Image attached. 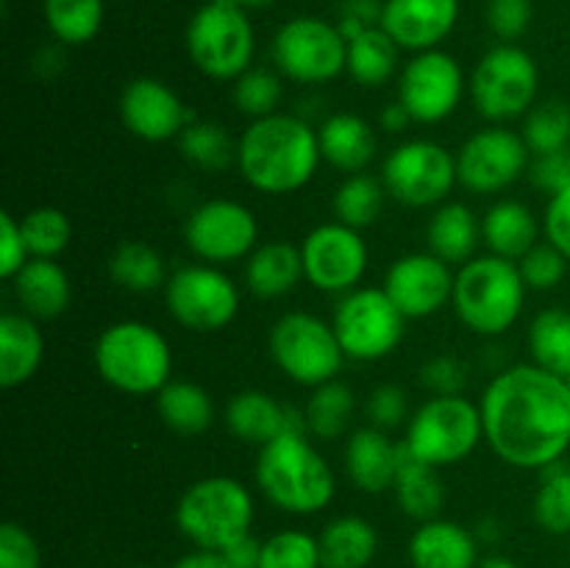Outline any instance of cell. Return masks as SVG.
<instances>
[{"label":"cell","instance_id":"cell-1","mask_svg":"<svg viewBox=\"0 0 570 568\" xmlns=\"http://www.w3.org/2000/svg\"><path fill=\"white\" fill-rule=\"evenodd\" d=\"M484 443L501 462L543 471L570 449V384L534 362L495 373L479 399Z\"/></svg>","mask_w":570,"mask_h":568},{"label":"cell","instance_id":"cell-2","mask_svg":"<svg viewBox=\"0 0 570 568\" xmlns=\"http://www.w3.org/2000/svg\"><path fill=\"white\" fill-rule=\"evenodd\" d=\"M317 128L301 115H276L250 120L237 139V167L248 187L265 195H293L315 178L321 167Z\"/></svg>","mask_w":570,"mask_h":568},{"label":"cell","instance_id":"cell-3","mask_svg":"<svg viewBox=\"0 0 570 568\" xmlns=\"http://www.w3.org/2000/svg\"><path fill=\"white\" fill-rule=\"evenodd\" d=\"M256 488L289 516H315L334 501L337 479L304 429H289L256 454Z\"/></svg>","mask_w":570,"mask_h":568},{"label":"cell","instance_id":"cell-4","mask_svg":"<svg viewBox=\"0 0 570 568\" xmlns=\"http://www.w3.org/2000/svg\"><path fill=\"white\" fill-rule=\"evenodd\" d=\"M527 290L518 262L495 254L473 256L456 271L451 306L473 334L501 337L521 317Z\"/></svg>","mask_w":570,"mask_h":568},{"label":"cell","instance_id":"cell-5","mask_svg":"<svg viewBox=\"0 0 570 568\" xmlns=\"http://www.w3.org/2000/svg\"><path fill=\"white\" fill-rule=\"evenodd\" d=\"M92 356L100 379L126 395H156L173 379L170 343L145 321L106 326Z\"/></svg>","mask_w":570,"mask_h":568},{"label":"cell","instance_id":"cell-6","mask_svg":"<svg viewBox=\"0 0 570 568\" xmlns=\"http://www.w3.org/2000/svg\"><path fill=\"white\" fill-rule=\"evenodd\" d=\"M256 505L234 477H204L189 484L176 505V527L195 549L223 551L250 535Z\"/></svg>","mask_w":570,"mask_h":568},{"label":"cell","instance_id":"cell-7","mask_svg":"<svg viewBox=\"0 0 570 568\" xmlns=\"http://www.w3.org/2000/svg\"><path fill=\"white\" fill-rule=\"evenodd\" d=\"M484 440L482 410L465 395H432L406 421V445L412 457L434 468L468 460Z\"/></svg>","mask_w":570,"mask_h":568},{"label":"cell","instance_id":"cell-8","mask_svg":"<svg viewBox=\"0 0 570 568\" xmlns=\"http://www.w3.org/2000/svg\"><path fill=\"white\" fill-rule=\"evenodd\" d=\"M273 362L289 382L301 388H321L343 371L345 351L334 326L312 312H284L267 337Z\"/></svg>","mask_w":570,"mask_h":568},{"label":"cell","instance_id":"cell-9","mask_svg":"<svg viewBox=\"0 0 570 568\" xmlns=\"http://www.w3.org/2000/svg\"><path fill=\"white\" fill-rule=\"evenodd\" d=\"M538 61L515 42L490 48L471 72L473 106L493 126L527 117V111L538 104Z\"/></svg>","mask_w":570,"mask_h":568},{"label":"cell","instance_id":"cell-10","mask_svg":"<svg viewBox=\"0 0 570 568\" xmlns=\"http://www.w3.org/2000/svg\"><path fill=\"white\" fill-rule=\"evenodd\" d=\"M189 61L212 81H237L250 70L256 33L239 6L206 3L187 26Z\"/></svg>","mask_w":570,"mask_h":568},{"label":"cell","instance_id":"cell-11","mask_svg":"<svg viewBox=\"0 0 570 568\" xmlns=\"http://www.w3.org/2000/svg\"><path fill=\"white\" fill-rule=\"evenodd\" d=\"M332 326L343 345L345 360L379 362L401 345L406 317L390 301L384 287H356L340 295Z\"/></svg>","mask_w":570,"mask_h":568},{"label":"cell","instance_id":"cell-12","mask_svg":"<svg viewBox=\"0 0 570 568\" xmlns=\"http://www.w3.org/2000/svg\"><path fill=\"white\" fill-rule=\"evenodd\" d=\"M382 184L387 195L410 209L445 204L456 187V154L434 139H406L382 161Z\"/></svg>","mask_w":570,"mask_h":568},{"label":"cell","instance_id":"cell-13","mask_svg":"<svg viewBox=\"0 0 570 568\" xmlns=\"http://www.w3.org/2000/svg\"><path fill=\"white\" fill-rule=\"evenodd\" d=\"M273 65L284 78L298 84H326L345 72L348 42L337 22L301 14L284 22L273 37Z\"/></svg>","mask_w":570,"mask_h":568},{"label":"cell","instance_id":"cell-14","mask_svg":"<svg viewBox=\"0 0 570 568\" xmlns=\"http://www.w3.org/2000/svg\"><path fill=\"white\" fill-rule=\"evenodd\" d=\"M165 304L173 321L189 332L212 334L226 329L239 312V287L223 267L193 262L167 276Z\"/></svg>","mask_w":570,"mask_h":568},{"label":"cell","instance_id":"cell-15","mask_svg":"<svg viewBox=\"0 0 570 568\" xmlns=\"http://www.w3.org/2000/svg\"><path fill=\"white\" fill-rule=\"evenodd\" d=\"M184 239L195 259L217 267L234 265L248 259L259 245V221L239 200L212 198L189 212Z\"/></svg>","mask_w":570,"mask_h":568},{"label":"cell","instance_id":"cell-16","mask_svg":"<svg viewBox=\"0 0 570 568\" xmlns=\"http://www.w3.org/2000/svg\"><path fill=\"white\" fill-rule=\"evenodd\" d=\"M527 139L507 126H488L471 134L456 150V182L473 195H495L532 167Z\"/></svg>","mask_w":570,"mask_h":568},{"label":"cell","instance_id":"cell-17","mask_svg":"<svg viewBox=\"0 0 570 568\" xmlns=\"http://www.w3.org/2000/svg\"><path fill=\"white\" fill-rule=\"evenodd\" d=\"M304 278L328 295H345L360 287L367 273L371 251L360 228L332 221L312 228L301 243Z\"/></svg>","mask_w":570,"mask_h":568},{"label":"cell","instance_id":"cell-18","mask_svg":"<svg viewBox=\"0 0 570 568\" xmlns=\"http://www.w3.org/2000/svg\"><path fill=\"white\" fill-rule=\"evenodd\" d=\"M465 98V70L445 50H423L404 65L399 76V100L412 120L423 126L443 123Z\"/></svg>","mask_w":570,"mask_h":568},{"label":"cell","instance_id":"cell-19","mask_svg":"<svg viewBox=\"0 0 570 568\" xmlns=\"http://www.w3.org/2000/svg\"><path fill=\"white\" fill-rule=\"evenodd\" d=\"M454 278L456 273L451 271L449 262L434 256L432 251H415L399 256L387 267L382 287L406 321H421L438 315L445 304H451Z\"/></svg>","mask_w":570,"mask_h":568},{"label":"cell","instance_id":"cell-20","mask_svg":"<svg viewBox=\"0 0 570 568\" xmlns=\"http://www.w3.org/2000/svg\"><path fill=\"white\" fill-rule=\"evenodd\" d=\"M120 120L134 137L145 143H167L181 137L184 128L198 117L178 98L176 89L159 78L142 76L128 81L122 89Z\"/></svg>","mask_w":570,"mask_h":568},{"label":"cell","instance_id":"cell-21","mask_svg":"<svg viewBox=\"0 0 570 568\" xmlns=\"http://www.w3.org/2000/svg\"><path fill=\"white\" fill-rule=\"evenodd\" d=\"M460 20V0H384L382 28L401 50H434Z\"/></svg>","mask_w":570,"mask_h":568},{"label":"cell","instance_id":"cell-22","mask_svg":"<svg viewBox=\"0 0 570 568\" xmlns=\"http://www.w3.org/2000/svg\"><path fill=\"white\" fill-rule=\"evenodd\" d=\"M226 427L237 440L262 449L289 429H304L306 432V418L304 412L282 404L265 390L250 388L232 395V401L226 404Z\"/></svg>","mask_w":570,"mask_h":568},{"label":"cell","instance_id":"cell-23","mask_svg":"<svg viewBox=\"0 0 570 568\" xmlns=\"http://www.w3.org/2000/svg\"><path fill=\"white\" fill-rule=\"evenodd\" d=\"M345 473L362 493H387L393 490L401 466V443L390 440L384 429L362 427L348 434L343 451Z\"/></svg>","mask_w":570,"mask_h":568},{"label":"cell","instance_id":"cell-24","mask_svg":"<svg viewBox=\"0 0 570 568\" xmlns=\"http://www.w3.org/2000/svg\"><path fill=\"white\" fill-rule=\"evenodd\" d=\"M412 568H476L479 540L473 529L451 518H432L417 523L406 546Z\"/></svg>","mask_w":570,"mask_h":568},{"label":"cell","instance_id":"cell-25","mask_svg":"<svg viewBox=\"0 0 570 568\" xmlns=\"http://www.w3.org/2000/svg\"><path fill=\"white\" fill-rule=\"evenodd\" d=\"M317 143H321V156L334 170L354 176L365 173L371 161L376 159V128L365 117L354 111H334L317 128Z\"/></svg>","mask_w":570,"mask_h":568},{"label":"cell","instance_id":"cell-26","mask_svg":"<svg viewBox=\"0 0 570 568\" xmlns=\"http://www.w3.org/2000/svg\"><path fill=\"white\" fill-rule=\"evenodd\" d=\"M45 360V334L26 312L0 315V384L14 390L31 382Z\"/></svg>","mask_w":570,"mask_h":568},{"label":"cell","instance_id":"cell-27","mask_svg":"<svg viewBox=\"0 0 570 568\" xmlns=\"http://www.w3.org/2000/svg\"><path fill=\"white\" fill-rule=\"evenodd\" d=\"M20 312L37 321H53L70 306V276L56 259H28L26 267L11 278Z\"/></svg>","mask_w":570,"mask_h":568},{"label":"cell","instance_id":"cell-28","mask_svg":"<svg viewBox=\"0 0 570 568\" xmlns=\"http://www.w3.org/2000/svg\"><path fill=\"white\" fill-rule=\"evenodd\" d=\"M540 221L523 200L501 198L490 204L482 217V243L490 254L504 259H523L538 245Z\"/></svg>","mask_w":570,"mask_h":568},{"label":"cell","instance_id":"cell-29","mask_svg":"<svg viewBox=\"0 0 570 568\" xmlns=\"http://www.w3.org/2000/svg\"><path fill=\"white\" fill-rule=\"evenodd\" d=\"M321 568H371L379 555V529L367 518L337 516L317 535Z\"/></svg>","mask_w":570,"mask_h":568},{"label":"cell","instance_id":"cell-30","mask_svg":"<svg viewBox=\"0 0 570 568\" xmlns=\"http://www.w3.org/2000/svg\"><path fill=\"white\" fill-rule=\"evenodd\" d=\"M301 278H304L301 245L271 239L256 245L254 254L245 259V284L256 298H282L298 287Z\"/></svg>","mask_w":570,"mask_h":568},{"label":"cell","instance_id":"cell-31","mask_svg":"<svg viewBox=\"0 0 570 568\" xmlns=\"http://www.w3.org/2000/svg\"><path fill=\"white\" fill-rule=\"evenodd\" d=\"M429 251L443 262L465 265L473 259L479 243H482V221L473 215V209L460 200H445L434 209L426 226Z\"/></svg>","mask_w":570,"mask_h":568},{"label":"cell","instance_id":"cell-32","mask_svg":"<svg viewBox=\"0 0 570 568\" xmlns=\"http://www.w3.org/2000/svg\"><path fill=\"white\" fill-rule=\"evenodd\" d=\"M393 493L401 512L417 523L440 518V510L445 505V484L440 479V468L412 457L404 443H401V466L393 484Z\"/></svg>","mask_w":570,"mask_h":568},{"label":"cell","instance_id":"cell-33","mask_svg":"<svg viewBox=\"0 0 570 568\" xmlns=\"http://www.w3.org/2000/svg\"><path fill=\"white\" fill-rule=\"evenodd\" d=\"M161 423L178 434H200L215 423V401L209 390L189 379H170L156 393Z\"/></svg>","mask_w":570,"mask_h":568},{"label":"cell","instance_id":"cell-34","mask_svg":"<svg viewBox=\"0 0 570 568\" xmlns=\"http://www.w3.org/2000/svg\"><path fill=\"white\" fill-rule=\"evenodd\" d=\"M401 48L395 39L384 31L382 26L367 28L360 37L348 42V59H345V72L354 78L360 87H382L399 72Z\"/></svg>","mask_w":570,"mask_h":568},{"label":"cell","instance_id":"cell-35","mask_svg":"<svg viewBox=\"0 0 570 568\" xmlns=\"http://www.w3.org/2000/svg\"><path fill=\"white\" fill-rule=\"evenodd\" d=\"M529 354L534 365L570 379V310L549 306L529 323Z\"/></svg>","mask_w":570,"mask_h":568},{"label":"cell","instance_id":"cell-36","mask_svg":"<svg viewBox=\"0 0 570 568\" xmlns=\"http://www.w3.org/2000/svg\"><path fill=\"white\" fill-rule=\"evenodd\" d=\"M109 276L128 293H154L167 282L161 254L139 239H126L111 251Z\"/></svg>","mask_w":570,"mask_h":568},{"label":"cell","instance_id":"cell-37","mask_svg":"<svg viewBox=\"0 0 570 568\" xmlns=\"http://www.w3.org/2000/svg\"><path fill=\"white\" fill-rule=\"evenodd\" d=\"M356 410V395L340 379L312 388L309 401L304 407L306 432L317 440H334L348 429L351 415Z\"/></svg>","mask_w":570,"mask_h":568},{"label":"cell","instance_id":"cell-38","mask_svg":"<svg viewBox=\"0 0 570 568\" xmlns=\"http://www.w3.org/2000/svg\"><path fill=\"white\" fill-rule=\"evenodd\" d=\"M178 150L189 165L206 173H220L237 165V143L215 120H193L178 137Z\"/></svg>","mask_w":570,"mask_h":568},{"label":"cell","instance_id":"cell-39","mask_svg":"<svg viewBox=\"0 0 570 568\" xmlns=\"http://www.w3.org/2000/svg\"><path fill=\"white\" fill-rule=\"evenodd\" d=\"M45 22L65 48L87 45L104 26V0H45Z\"/></svg>","mask_w":570,"mask_h":568},{"label":"cell","instance_id":"cell-40","mask_svg":"<svg viewBox=\"0 0 570 568\" xmlns=\"http://www.w3.org/2000/svg\"><path fill=\"white\" fill-rule=\"evenodd\" d=\"M384 198H387V189H384L382 178H373L367 173L345 176V182L340 184L332 200L334 221L362 232V228L373 226L379 221L384 209Z\"/></svg>","mask_w":570,"mask_h":568},{"label":"cell","instance_id":"cell-41","mask_svg":"<svg viewBox=\"0 0 570 568\" xmlns=\"http://www.w3.org/2000/svg\"><path fill=\"white\" fill-rule=\"evenodd\" d=\"M521 137L527 139L532 156L570 150V104L557 98L534 104L523 117Z\"/></svg>","mask_w":570,"mask_h":568},{"label":"cell","instance_id":"cell-42","mask_svg":"<svg viewBox=\"0 0 570 568\" xmlns=\"http://www.w3.org/2000/svg\"><path fill=\"white\" fill-rule=\"evenodd\" d=\"M22 237H26L31 259H59L72 239V223L67 212L56 206H37L20 217Z\"/></svg>","mask_w":570,"mask_h":568},{"label":"cell","instance_id":"cell-43","mask_svg":"<svg viewBox=\"0 0 570 568\" xmlns=\"http://www.w3.org/2000/svg\"><path fill=\"white\" fill-rule=\"evenodd\" d=\"M540 488L534 493L532 512L540 529L549 535H568L570 532V466L554 462L543 468Z\"/></svg>","mask_w":570,"mask_h":568},{"label":"cell","instance_id":"cell-44","mask_svg":"<svg viewBox=\"0 0 570 568\" xmlns=\"http://www.w3.org/2000/svg\"><path fill=\"white\" fill-rule=\"evenodd\" d=\"M282 72L265 70V67H250L248 72L234 81V106L250 120L276 115L282 111L284 100V81Z\"/></svg>","mask_w":570,"mask_h":568},{"label":"cell","instance_id":"cell-45","mask_svg":"<svg viewBox=\"0 0 570 568\" xmlns=\"http://www.w3.org/2000/svg\"><path fill=\"white\" fill-rule=\"evenodd\" d=\"M259 568H321V543L306 529H282L262 540Z\"/></svg>","mask_w":570,"mask_h":568},{"label":"cell","instance_id":"cell-46","mask_svg":"<svg viewBox=\"0 0 570 568\" xmlns=\"http://www.w3.org/2000/svg\"><path fill=\"white\" fill-rule=\"evenodd\" d=\"M518 267H521V276L529 290L546 293L566 278L568 259L551 243H538L523 259H518Z\"/></svg>","mask_w":570,"mask_h":568},{"label":"cell","instance_id":"cell-47","mask_svg":"<svg viewBox=\"0 0 570 568\" xmlns=\"http://www.w3.org/2000/svg\"><path fill=\"white\" fill-rule=\"evenodd\" d=\"M417 379L432 395H462L468 388V368L460 356L438 354L423 362Z\"/></svg>","mask_w":570,"mask_h":568},{"label":"cell","instance_id":"cell-48","mask_svg":"<svg viewBox=\"0 0 570 568\" xmlns=\"http://www.w3.org/2000/svg\"><path fill=\"white\" fill-rule=\"evenodd\" d=\"M365 412L371 427L384 429V432L401 427V423L410 421V399H406V390L390 382L379 384V388H373L371 395H367Z\"/></svg>","mask_w":570,"mask_h":568},{"label":"cell","instance_id":"cell-49","mask_svg":"<svg viewBox=\"0 0 570 568\" xmlns=\"http://www.w3.org/2000/svg\"><path fill=\"white\" fill-rule=\"evenodd\" d=\"M0 568H42V549L22 523L0 527Z\"/></svg>","mask_w":570,"mask_h":568},{"label":"cell","instance_id":"cell-50","mask_svg":"<svg viewBox=\"0 0 570 568\" xmlns=\"http://www.w3.org/2000/svg\"><path fill=\"white\" fill-rule=\"evenodd\" d=\"M532 0H488V26L501 42L521 39L532 26Z\"/></svg>","mask_w":570,"mask_h":568},{"label":"cell","instance_id":"cell-51","mask_svg":"<svg viewBox=\"0 0 570 568\" xmlns=\"http://www.w3.org/2000/svg\"><path fill=\"white\" fill-rule=\"evenodd\" d=\"M0 243H3V248H0V276L11 282L26 267V262L31 259L26 237H22L20 217H14L11 212H0Z\"/></svg>","mask_w":570,"mask_h":568},{"label":"cell","instance_id":"cell-52","mask_svg":"<svg viewBox=\"0 0 570 568\" xmlns=\"http://www.w3.org/2000/svg\"><path fill=\"white\" fill-rule=\"evenodd\" d=\"M543 234L546 243L554 245L570 262V187L551 195L543 212Z\"/></svg>","mask_w":570,"mask_h":568},{"label":"cell","instance_id":"cell-53","mask_svg":"<svg viewBox=\"0 0 570 568\" xmlns=\"http://www.w3.org/2000/svg\"><path fill=\"white\" fill-rule=\"evenodd\" d=\"M384 3L382 0H343L340 6V20L337 28L345 37V42H351L354 37H360L367 28L382 26Z\"/></svg>","mask_w":570,"mask_h":568},{"label":"cell","instance_id":"cell-54","mask_svg":"<svg viewBox=\"0 0 570 568\" xmlns=\"http://www.w3.org/2000/svg\"><path fill=\"white\" fill-rule=\"evenodd\" d=\"M529 178L538 184L543 193L557 195L570 187V150L549 156H534L532 167H529Z\"/></svg>","mask_w":570,"mask_h":568},{"label":"cell","instance_id":"cell-55","mask_svg":"<svg viewBox=\"0 0 570 568\" xmlns=\"http://www.w3.org/2000/svg\"><path fill=\"white\" fill-rule=\"evenodd\" d=\"M223 557L228 560L232 568H259L262 566V540H256L254 535H243L239 540H234L232 546L223 549Z\"/></svg>","mask_w":570,"mask_h":568},{"label":"cell","instance_id":"cell-56","mask_svg":"<svg viewBox=\"0 0 570 568\" xmlns=\"http://www.w3.org/2000/svg\"><path fill=\"white\" fill-rule=\"evenodd\" d=\"M173 568H232V566H228V560L223 557V551L193 549L187 551V555L178 557V560L173 562Z\"/></svg>","mask_w":570,"mask_h":568},{"label":"cell","instance_id":"cell-57","mask_svg":"<svg viewBox=\"0 0 570 568\" xmlns=\"http://www.w3.org/2000/svg\"><path fill=\"white\" fill-rule=\"evenodd\" d=\"M412 123H415V120H412V115L406 111V106L401 104V100H393V104H387L382 109V115H379V126H382L387 134L406 131Z\"/></svg>","mask_w":570,"mask_h":568},{"label":"cell","instance_id":"cell-58","mask_svg":"<svg viewBox=\"0 0 570 568\" xmlns=\"http://www.w3.org/2000/svg\"><path fill=\"white\" fill-rule=\"evenodd\" d=\"M65 67V56H61L59 48H42L37 56H33V70L45 78H53L56 72H61Z\"/></svg>","mask_w":570,"mask_h":568},{"label":"cell","instance_id":"cell-59","mask_svg":"<svg viewBox=\"0 0 570 568\" xmlns=\"http://www.w3.org/2000/svg\"><path fill=\"white\" fill-rule=\"evenodd\" d=\"M473 535H476V540L479 543H499L501 540V523L495 521V518H482V521L476 523V529H473Z\"/></svg>","mask_w":570,"mask_h":568},{"label":"cell","instance_id":"cell-60","mask_svg":"<svg viewBox=\"0 0 570 568\" xmlns=\"http://www.w3.org/2000/svg\"><path fill=\"white\" fill-rule=\"evenodd\" d=\"M476 568H521V566H518V562L512 560V557L488 555V557H482V560H479Z\"/></svg>","mask_w":570,"mask_h":568},{"label":"cell","instance_id":"cell-61","mask_svg":"<svg viewBox=\"0 0 570 568\" xmlns=\"http://www.w3.org/2000/svg\"><path fill=\"white\" fill-rule=\"evenodd\" d=\"M212 3H223V6H239V9H265V6L276 3V0H212Z\"/></svg>","mask_w":570,"mask_h":568},{"label":"cell","instance_id":"cell-62","mask_svg":"<svg viewBox=\"0 0 570 568\" xmlns=\"http://www.w3.org/2000/svg\"><path fill=\"white\" fill-rule=\"evenodd\" d=\"M131 568H154V566H131Z\"/></svg>","mask_w":570,"mask_h":568},{"label":"cell","instance_id":"cell-63","mask_svg":"<svg viewBox=\"0 0 570 568\" xmlns=\"http://www.w3.org/2000/svg\"><path fill=\"white\" fill-rule=\"evenodd\" d=\"M568 384H570V379H568Z\"/></svg>","mask_w":570,"mask_h":568}]
</instances>
